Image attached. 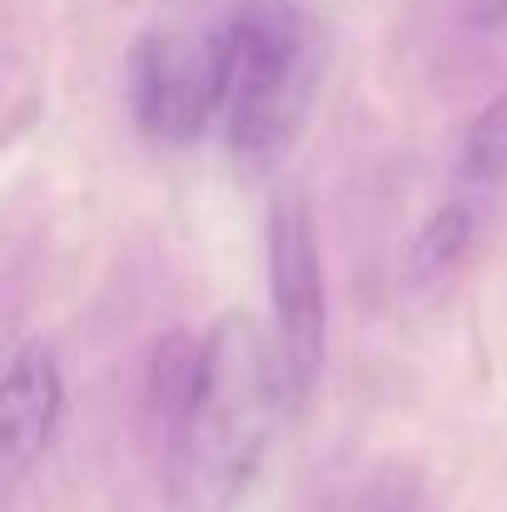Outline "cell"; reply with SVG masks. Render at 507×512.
Returning <instances> with one entry per match:
<instances>
[{
  "instance_id": "7a4b0ae2",
  "label": "cell",
  "mask_w": 507,
  "mask_h": 512,
  "mask_svg": "<svg viewBox=\"0 0 507 512\" xmlns=\"http://www.w3.org/2000/svg\"><path fill=\"white\" fill-rule=\"evenodd\" d=\"M224 70V145L244 174L274 170L319 85V35L299 0H239L214 30Z\"/></svg>"
},
{
  "instance_id": "5b68a950",
  "label": "cell",
  "mask_w": 507,
  "mask_h": 512,
  "mask_svg": "<svg viewBox=\"0 0 507 512\" xmlns=\"http://www.w3.org/2000/svg\"><path fill=\"white\" fill-rule=\"evenodd\" d=\"M60 408H65V378H60L55 348L45 339L20 343L10 353L5 383H0V448L15 473H25L45 458Z\"/></svg>"
},
{
  "instance_id": "6da1fadb",
  "label": "cell",
  "mask_w": 507,
  "mask_h": 512,
  "mask_svg": "<svg viewBox=\"0 0 507 512\" xmlns=\"http://www.w3.org/2000/svg\"><path fill=\"white\" fill-rule=\"evenodd\" d=\"M284 393L279 348L264 343L254 319L224 314L199 334L194 378L165 413L174 512H229L244 498L269 453Z\"/></svg>"
},
{
  "instance_id": "8992f818",
  "label": "cell",
  "mask_w": 507,
  "mask_h": 512,
  "mask_svg": "<svg viewBox=\"0 0 507 512\" xmlns=\"http://www.w3.org/2000/svg\"><path fill=\"white\" fill-rule=\"evenodd\" d=\"M463 174L478 184H493L507 174V90L468 125L463 140Z\"/></svg>"
},
{
  "instance_id": "52a82bcc",
  "label": "cell",
  "mask_w": 507,
  "mask_h": 512,
  "mask_svg": "<svg viewBox=\"0 0 507 512\" xmlns=\"http://www.w3.org/2000/svg\"><path fill=\"white\" fill-rule=\"evenodd\" d=\"M468 234H473V214L468 209H438L428 224H423V234H418V244H413V264H418V274H438V269H448L463 249H468Z\"/></svg>"
},
{
  "instance_id": "3957f363",
  "label": "cell",
  "mask_w": 507,
  "mask_h": 512,
  "mask_svg": "<svg viewBox=\"0 0 507 512\" xmlns=\"http://www.w3.org/2000/svg\"><path fill=\"white\" fill-rule=\"evenodd\" d=\"M269 304H274V348L289 393L304 398L324 373L329 289L314 244V214L299 189H284L269 209Z\"/></svg>"
},
{
  "instance_id": "277c9868",
  "label": "cell",
  "mask_w": 507,
  "mask_h": 512,
  "mask_svg": "<svg viewBox=\"0 0 507 512\" xmlns=\"http://www.w3.org/2000/svg\"><path fill=\"white\" fill-rule=\"evenodd\" d=\"M130 105L155 145H194L224 105L214 35L155 30L130 50Z\"/></svg>"
},
{
  "instance_id": "ba28073f",
  "label": "cell",
  "mask_w": 507,
  "mask_h": 512,
  "mask_svg": "<svg viewBox=\"0 0 507 512\" xmlns=\"http://www.w3.org/2000/svg\"><path fill=\"white\" fill-rule=\"evenodd\" d=\"M468 15H473L478 25L498 30V25H507V0H468Z\"/></svg>"
}]
</instances>
